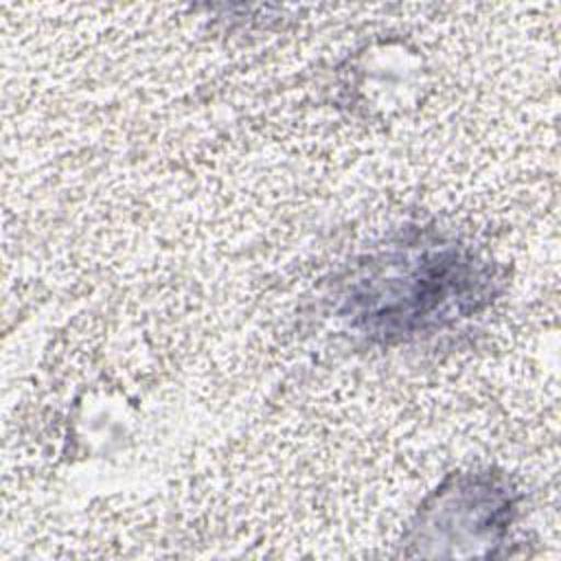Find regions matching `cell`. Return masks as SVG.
Segmentation results:
<instances>
[{"mask_svg":"<svg viewBox=\"0 0 561 561\" xmlns=\"http://www.w3.org/2000/svg\"><path fill=\"white\" fill-rule=\"evenodd\" d=\"M471 280L467 263L454 252L421 256L403 276L386 278V287L377 294V305L366 311L368 320H392L408 331L425 320L443 316L454 296L465 300V287Z\"/></svg>","mask_w":561,"mask_h":561,"instance_id":"cell-1","label":"cell"}]
</instances>
